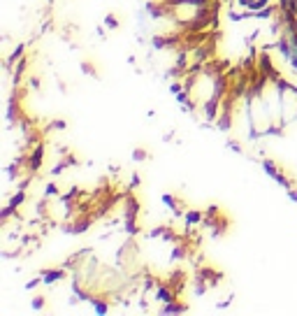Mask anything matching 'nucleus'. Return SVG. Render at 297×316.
I'll return each mask as SVG.
<instances>
[{"instance_id":"f257e3e1","label":"nucleus","mask_w":297,"mask_h":316,"mask_svg":"<svg viewBox=\"0 0 297 316\" xmlns=\"http://www.w3.org/2000/svg\"><path fill=\"white\" fill-rule=\"evenodd\" d=\"M42 284L44 286H56V284H61L68 275V268L63 265V268H42Z\"/></svg>"},{"instance_id":"f03ea898","label":"nucleus","mask_w":297,"mask_h":316,"mask_svg":"<svg viewBox=\"0 0 297 316\" xmlns=\"http://www.w3.org/2000/svg\"><path fill=\"white\" fill-rule=\"evenodd\" d=\"M105 28H107V30H119V28H121L119 14H107V16H105Z\"/></svg>"},{"instance_id":"7ed1b4c3","label":"nucleus","mask_w":297,"mask_h":316,"mask_svg":"<svg viewBox=\"0 0 297 316\" xmlns=\"http://www.w3.org/2000/svg\"><path fill=\"white\" fill-rule=\"evenodd\" d=\"M44 305H47V298L42 296V293L33 298V310H44Z\"/></svg>"},{"instance_id":"20e7f679","label":"nucleus","mask_w":297,"mask_h":316,"mask_svg":"<svg viewBox=\"0 0 297 316\" xmlns=\"http://www.w3.org/2000/svg\"><path fill=\"white\" fill-rule=\"evenodd\" d=\"M295 16H297V0H295Z\"/></svg>"}]
</instances>
